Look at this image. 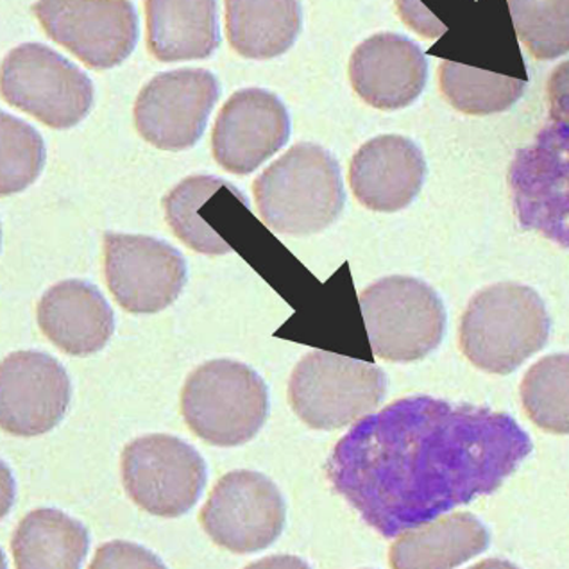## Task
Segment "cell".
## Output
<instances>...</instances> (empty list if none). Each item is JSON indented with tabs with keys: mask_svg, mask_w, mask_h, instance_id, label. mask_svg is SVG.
<instances>
[{
	"mask_svg": "<svg viewBox=\"0 0 569 569\" xmlns=\"http://www.w3.org/2000/svg\"><path fill=\"white\" fill-rule=\"evenodd\" d=\"M530 451L509 413L413 396L357 422L331 451L327 477L392 539L498 491Z\"/></svg>",
	"mask_w": 569,
	"mask_h": 569,
	"instance_id": "6da1fadb",
	"label": "cell"
},
{
	"mask_svg": "<svg viewBox=\"0 0 569 569\" xmlns=\"http://www.w3.org/2000/svg\"><path fill=\"white\" fill-rule=\"evenodd\" d=\"M253 190L262 221L276 233H319L345 210L339 163L316 143H298L289 149L258 176Z\"/></svg>",
	"mask_w": 569,
	"mask_h": 569,
	"instance_id": "7a4b0ae2",
	"label": "cell"
},
{
	"mask_svg": "<svg viewBox=\"0 0 569 569\" xmlns=\"http://www.w3.org/2000/svg\"><path fill=\"white\" fill-rule=\"evenodd\" d=\"M550 316L541 296L519 283L480 290L460 321V349L475 368L510 375L545 348Z\"/></svg>",
	"mask_w": 569,
	"mask_h": 569,
	"instance_id": "3957f363",
	"label": "cell"
},
{
	"mask_svg": "<svg viewBox=\"0 0 569 569\" xmlns=\"http://www.w3.org/2000/svg\"><path fill=\"white\" fill-rule=\"evenodd\" d=\"M187 427L219 448L251 441L269 416V390L254 369L234 360H210L187 378L181 395Z\"/></svg>",
	"mask_w": 569,
	"mask_h": 569,
	"instance_id": "277c9868",
	"label": "cell"
},
{
	"mask_svg": "<svg viewBox=\"0 0 569 569\" xmlns=\"http://www.w3.org/2000/svg\"><path fill=\"white\" fill-rule=\"evenodd\" d=\"M386 372L375 363L316 349L301 359L289 381V401L313 430H339L383 401Z\"/></svg>",
	"mask_w": 569,
	"mask_h": 569,
	"instance_id": "5b68a950",
	"label": "cell"
},
{
	"mask_svg": "<svg viewBox=\"0 0 569 569\" xmlns=\"http://www.w3.org/2000/svg\"><path fill=\"white\" fill-rule=\"evenodd\" d=\"M372 353L387 362H416L441 345L446 310L436 290L409 276H389L360 295Z\"/></svg>",
	"mask_w": 569,
	"mask_h": 569,
	"instance_id": "8992f818",
	"label": "cell"
},
{
	"mask_svg": "<svg viewBox=\"0 0 569 569\" xmlns=\"http://www.w3.org/2000/svg\"><path fill=\"white\" fill-rule=\"evenodd\" d=\"M509 187L521 228L569 249V124L547 126L516 152Z\"/></svg>",
	"mask_w": 569,
	"mask_h": 569,
	"instance_id": "52a82bcc",
	"label": "cell"
},
{
	"mask_svg": "<svg viewBox=\"0 0 569 569\" xmlns=\"http://www.w3.org/2000/svg\"><path fill=\"white\" fill-rule=\"evenodd\" d=\"M2 97L49 128L69 129L92 110L93 84L49 47L26 43L2 61Z\"/></svg>",
	"mask_w": 569,
	"mask_h": 569,
	"instance_id": "ba28073f",
	"label": "cell"
},
{
	"mask_svg": "<svg viewBox=\"0 0 569 569\" xmlns=\"http://www.w3.org/2000/svg\"><path fill=\"white\" fill-rule=\"evenodd\" d=\"M122 482L140 509L160 518H180L198 503L207 486V465L189 442L154 433L122 451Z\"/></svg>",
	"mask_w": 569,
	"mask_h": 569,
	"instance_id": "9c48e42d",
	"label": "cell"
},
{
	"mask_svg": "<svg viewBox=\"0 0 569 569\" xmlns=\"http://www.w3.org/2000/svg\"><path fill=\"white\" fill-rule=\"evenodd\" d=\"M32 13L47 37L90 69H113L137 46V11L128 0H38Z\"/></svg>",
	"mask_w": 569,
	"mask_h": 569,
	"instance_id": "30bf717a",
	"label": "cell"
},
{
	"mask_svg": "<svg viewBox=\"0 0 569 569\" xmlns=\"http://www.w3.org/2000/svg\"><path fill=\"white\" fill-rule=\"evenodd\" d=\"M283 496L262 473L231 471L213 487L201 510V525L211 541L233 553L271 547L284 527Z\"/></svg>",
	"mask_w": 569,
	"mask_h": 569,
	"instance_id": "8fae6325",
	"label": "cell"
},
{
	"mask_svg": "<svg viewBox=\"0 0 569 569\" xmlns=\"http://www.w3.org/2000/svg\"><path fill=\"white\" fill-rule=\"evenodd\" d=\"M219 97L221 84L208 70L163 72L138 93L134 126L154 148L184 151L204 133Z\"/></svg>",
	"mask_w": 569,
	"mask_h": 569,
	"instance_id": "7c38bea8",
	"label": "cell"
},
{
	"mask_svg": "<svg viewBox=\"0 0 569 569\" xmlns=\"http://www.w3.org/2000/svg\"><path fill=\"white\" fill-rule=\"evenodd\" d=\"M104 276L124 310L157 313L180 298L187 262L178 249L154 237L106 233Z\"/></svg>",
	"mask_w": 569,
	"mask_h": 569,
	"instance_id": "4fadbf2b",
	"label": "cell"
},
{
	"mask_svg": "<svg viewBox=\"0 0 569 569\" xmlns=\"http://www.w3.org/2000/svg\"><path fill=\"white\" fill-rule=\"evenodd\" d=\"M70 380L58 360L40 351H17L0 368V422L19 437L51 432L69 409Z\"/></svg>",
	"mask_w": 569,
	"mask_h": 569,
	"instance_id": "5bb4252c",
	"label": "cell"
},
{
	"mask_svg": "<svg viewBox=\"0 0 569 569\" xmlns=\"http://www.w3.org/2000/svg\"><path fill=\"white\" fill-rule=\"evenodd\" d=\"M283 102L262 88H246L222 106L211 134L213 158L231 174H251L289 142Z\"/></svg>",
	"mask_w": 569,
	"mask_h": 569,
	"instance_id": "9a60e30c",
	"label": "cell"
},
{
	"mask_svg": "<svg viewBox=\"0 0 569 569\" xmlns=\"http://www.w3.org/2000/svg\"><path fill=\"white\" fill-rule=\"evenodd\" d=\"M349 79L355 92L372 108L400 110L425 90L427 58L409 38L380 32L355 49Z\"/></svg>",
	"mask_w": 569,
	"mask_h": 569,
	"instance_id": "2e32d148",
	"label": "cell"
},
{
	"mask_svg": "<svg viewBox=\"0 0 569 569\" xmlns=\"http://www.w3.org/2000/svg\"><path fill=\"white\" fill-rule=\"evenodd\" d=\"M427 161L421 149L400 134L372 138L349 166V184L360 204L375 211L403 210L421 192Z\"/></svg>",
	"mask_w": 569,
	"mask_h": 569,
	"instance_id": "e0dca14e",
	"label": "cell"
},
{
	"mask_svg": "<svg viewBox=\"0 0 569 569\" xmlns=\"http://www.w3.org/2000/svg\"><path fill=\"white\" fill-rule=\"evenodd\" d=\"M43 336L74 357L101 351L113 336L116 319L104 296L83 280H67L47 290L37 308Z\"/></svg>",
	"mask_w": 569,
	"mask_h": 569,
	"instance_id": "ac0fdd59",
	"label": "cell"
},
{
	"mask_svg": "<svg viewBox=\"0 0 569 569\" xmlns=\"http://www.w3.org/2000/svg\"><path fill=\"white\" fill-rule=\"evenodd\" d=\"M148 47L163 63L204 60L221 46L217 0H146Z\"/></svg>",
	"mask_w": 569,
	"mask_h": 569,
	"instance_id": "d6986e66",
	"label": "cell"
},
{
	"mask_svg": "<svg viewBox=\"0 0 569 569\" xmlns=\"http://www.w3.org/2000/svg\"><path fill=\"white\" fill-rule=\"evenodd\" d=\"M487 547V528L475 516L457 512L400 533L389 559L398 569H448L465 565Z\"/></svg>",
	"mask_w": 569,
	"mask_h": 569,
	"instance_id": "ffe728a7",
	"label": "cell"
},
{
	"mask_svg": "<svg viewBox=\"0 0 569 569\" xmlns=\"http://www.w3.org/2000/svg\"><path fill=\"white\" fill-rule=\"evenodd\" d=\"M301 23L299 0H226L228 40L249 60H271L289 51Z\"/></svg>",
	"mask_w": 569,
	"mask_h": 569,
	"instance_id": "44dd1931",
	"label": "cell"
},
{
	"mask_svg": "<svg viewBox=\"0 0 569 569\" xmlns=\"http://www.w3.org/2000/svg\"><path fill=\"white\" fill-rule=\"evenodd\" d=\"M11 548L20 569H76L87 557L90 533L61 510L38 509L20 521Z\"/></svg>",
	"mask_w": 569,
	"mask_h": 569,
	"instance_id": "7402d4cb",
	"label": "cell"
},
{
	"mask_svg": "<svg viewBox=\"0 0 569 569\" xmlns=\"http://www.w3.org/2000/svg\"><path fill=\"white\" fill-rule=\"evenodd\" d=\"M228 187L230 183L216 176H190L163 198L167 224L192 251L210 257L230 253V243L199 216L202 204Z\"/></svg>",
	"mask_w": 569,
	"mask_h": 569,
	"instance_id": "603a6c76",
	"label": "cell"
},
{
	"mask_svg": "<svg viewBox=\"0 0 569 569\" xmlns=\"http://www.w3.org/2000/svg\"><path fill=\"white\" fill-rule=\"evenodd\" d=\"M439 84L446 101L468 116H491L509 110L525 90V81L455 61H442Z\"/></svg>",
	"mask_w": 569,
	"mask_h": 569,
	"instance_id": "cb8c5ba5",
	"label": "cell"
},
{
	"mask_svg": "<svg viewBox=\"0 0 569 569\" xmlns=\"http://www.w3.org/2000/svg\"><path fill=\"white\" fill-rule=\"evenodd\" d=\"M521 401L530 421L545 432L569 433V355H551L528 369Z\"/></svg>",
	"mask_w": 569,
	"mask_h": 569,
	"instance_id": "d4e9b609",
	"label": "cell"
},
{
	"mask_svg": "<svg viewBox=\"0 0 569 569\" xmlns=\"http://www.w3.org/2000/svg\"><path fill=\"white\" fill-rule=\"evenodd\" d=\"M519 40L538 60L569 52V0H509Z\"/></svg>",
	"mask_w": 569,
	"mask_h": 569,
	"instance_id": "484cf974",
	"label": "cell"
},
{
	"mask_svg": "<svg viewBox=\"0 0 569 569\" xmlns=\"http://www.w3.org/2000/svg\"><path fill=\"white\" fill-rule=\"evenodd\" d=\"M46 163V143L37 129L2 113V193L22 192L37 181Z\"/></svg>",
	"mask_w": 569,
	"mask_h": 569,
	"instance_id": "4316f807",
	"label": "cell"
},
{
	"mask_svg": "<svg viewBox=\"0 0 569 569\" xmlns=\"http://www.w3.org/2000/svg\"><path fill=\"white\" fill-rule=\"evenodd\" d=\"M548 101L553 122L569 124V60L551 72L548 81Z\"/></svg>",
	"mask_w": 569,
	"mask_h": 569,
	"instance_id": "83f0119b",
	"label": "cell"
}]
</instances>
